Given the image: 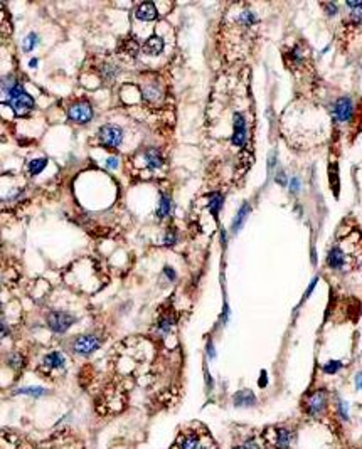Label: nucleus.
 <instances>
[{
	"mask_svg": "<svg viewBox=\"0 0 362 449\" xmlns=\"http://www.w3.org/2000/svg\"><path fill=\"white\" fill-rule=\"evenodd\" d=\"M327 264L337 271H351L362 264V234L354 230L330 249Z\"/></svg>",
	"mask_w": 362,
	"mask_h": 449,
	"instance_id": "f257e3e1",
	"label": "nucleus"
},
{
	"mask_svg": "<svg viewBox=\"0 0 362 449\" xmlns=\"http://www.w3.org/2000/svg\"><path fill=\"white\" fill-rule=\"evenodd\" d=\"M3 93H7L8 96V101H5V103L14 110L17 116H24L34 108V100L25 93L20 83H12L10 86L3 90Z\"/></svg>",
	"mask_w": 362,
	"mask_h": 449,
	"instance_id": "f03ea898",
	"label": "nucleus"
},
{
	"mask_svg": "<svg viewBox=\"0 0 362 449\" xmlns=\"http://www.w3.org/2000/svg\"><path fill=\"white\" fill-rule=\"evenodd\" d=\"M98 138H100V143L107 146V148H117V146L121 145L123 131L117 124H105V126L100 128Z\"/></svg>",
	"mask_w": 362,
	"mask_h": 449,
	"instance_id": "7ed1b4c3",
	"label": "nucleus"
},
{
	"mask_svg": "<svg viewBox=\"0 0 362 449\" xmlns=\"http://www.w3.org/2000/svg\"><path fill=\"white\" fill-rule=\"evenodd\" d=\"M76 322V318L73 315L66 313V311H52L47 315V325L52 332L56 333H64L69 330V327Z\"/></svg>",
	"mask_w": 362,
	"mask_h": 449,
	"instance_id": "20e7f679",
	"label": "nucleus"
},
{
	"mask_svg": "<svg viewBox=\"0 0 362 449\" xmlns=\"http://www.w3.org/2000/svg\"><path fill=\"white\" fill-rule=\"evenodd\" d=\"M100 346H101V340L96 335H83V337H78V338L73 341L71 348L74 353L90 355L93 352H96Z\"/></svg>",
	"mask_w": 362,
	"mask_h": 449,
	"instance_id": "39448f33",
	"label": "nucleus"
},
{
	"mask_svg": "<svg viewBox=\"0 0 362 449\" xmlns=\"http://www.w3.org/2000/svg\"><path fill=\"white\" fill-rule=\"evenodd\" d=\"M68 116L74 123H88L93 118V108L88 101H78L73 106H69Z\"/></svg>",
	"mask_w": 362,
	"mask_h": 449,
	"instance_id": "423d86ee",
	"label": "nucleus"
},
{
	"mask_svg": "<svg viewBox=\"0 0 362 449\" xmlns=\"http://www.w3.org/2000/svg\"><path fill=\"white\" fill-rule=\"evenodd\" d=\"M352 113H354V105L349 96H342L335 101L334 105V116L339 123H347L351 121Z\"/></svg>",
	"mask_w": 362,
	"mask_h": 449,
	"instance_id": "0eeeda50",
	"label": "nucleus"
},
{
	"mask_svg": "<svg viewBox=\"0 0 362 449\" xmlns=\"http://www.w3.org/2000/svg\"><path fill=\"white\" fill-rule=\"evenodd\" d=\"M327 407V392L325 390H315L308 395L305 409L310 416H319L320 412H324V409Z\"/></svg>",
	"mask_w": 362,
	"mask_h": 449,
	"instance_id": "6e6552de",
	"label": "nucleus"
},
{
	"mask_svg": "<svg viewBox=\"0 0 362 449\" xmlns=\"http://www.w3.org/2000/svg\"><path fill=\"white\" fill-rule=\"evenodd\" d=\"M246 136H248V131H246V121L240 113H236L235 114V131H233V143L236 146H242L246 143Z\"/></svg>",
	"mask_w": 362,
	"mask_h": 449,
	"instance_id": "1a4fd4ad",
	"label": "nucleus"
},
{
	"mask_svg": "<svg viewBox=\"0 0 362 449\" xmlns=\"http://www.w3.org/2000/svg\"><path fill=\"white\" fill-rule=\"evenodd\" d=\"M64 357L59 352L47 353L42 360V370H56V368L64 367Z\"/></svg>",
	"mask_w": 362,
	"mask_h": 449,
	"instance_id": "9d476101",
	"label": "nucleus"
},
{
	"mask_svg": "<svg viewBox=\"0 0 362 449\" xmlns=\"http://www.w3.org/2000/svg\"><path fill=\"white\" fill-rule=\"evenodd\" d=\"M233 402H235L236 407H251L256 404V397L251 390H240V392L235 395Z\"/></svg>",
	"mask_w": 362,
	"mask_h": 449,
	"instance_id": "9b49d317",
	"label": "nucleus"
},
{
	"mask_svg": "<svg viewBox=\"0 0 362 449\" xmlns=\"http://www.w3.org/2000/svg\"><path fill=\"white\" fill-rule=\"evenodd\" d=\"M136 19L140 20H153L157 17V8L152 2H143L135 12Z\"/></svg>",
	"mask_w": 362,
	"mask_h": 449,
	"instance_id": "f8f14e48",
	"label": "nucleus"
},
{
	"mask_svg": "<svg viewBox=\"0 0 362 449\" xmlns=\"http://www.w3.org/2000/svg\"><path fill=\"white\" fill-rule=\"evenodd\" d=\"M143 158H145V165L150 168H158L163 163L162 155L157 148H148L147 152L143 153Z\"/></svg>",
	"mask_w": 362,
	"mask_h": 449,
	"instance_id": "ddd939ff",
	"label": "nucleus"
},
{
	"mask_svg": "<svg viewBox=\"0 0 362 449\" xmlns=\"http://www.w3.org/2000/svg\"><path fill=\"white\" fill-rule=\"evenodd\" d=\"M143 51L147 52V54H150V56H158L163 51V41H162V37H158V35H153V37H150L148 41H147V44L143 46Z\"/></svg>",
	"mask_w": 362,
	"mask_h": 449,
	"instance_id": "4468645a",
	"label": "nucleus"
},
{
	"mask_svg": "<svg viewBox=\"0 0 362 449\" xmlns=\"http://www.w3.org/2000/svg\"><path fill=\"white\" fill-rule=\"evenodd\" d=\"M290 443H291V433L288 429H276V441H275V446L278 449H288L290 448Z\"/></svg>",
	"mask_w": 362,
	"mask_h": 449,
	"instance_id": "2eb2a0df",
	"label": "nucleus"
},
{
	"mask_svg": "<svg viewBox=\"0 0 362 449\" xmlns=\"http://www.w3.org/2000/svg\"><path fill=\"white\" fill-rule=\"evenodd\" d=\"M120 52L123 56H128V57H136V54H138V44H136L135 41H123L121 42V47H120Z\"/></svg>",
	"mask_w": 362,
	"mask_h": 449,
	"instance_id": "dca6fc26",
	"label": "nucleus"
},
{
	"mask_svg": "<svg viewBox=\"0 0 362 449\" xmlns=\"http://www.w3.org/2000/svg\"><path fill=\"white\" fill-rule=\"evenodd\" d=\"M169 212H170V199L162 194L160 202H158V207H157V217L158 219H163L165 216H169Z\"/></svg>",
	"mask_w": 362,
	"mask_h": 449,
	"instance_id": "f3484780",
	"label": "nucleus"
},
{
	"mask_svg": "<svg viewBox=\"0 0 362 449\" xmlns=\"http://www.w3.org/2000/svg\"><path fill=\"white\" fill-rule=\"evenodd\" d=\"M248 212H249V206H248V204H242V207L240 209V212H238L235 222H233V230H235V232H236V230H240V227L242 225V222H244V219L248 217Z\"/></svg>",
	"mask_w": 362,
	"mask_h": 449,
	"instance_id": "a211bd4d",
	"label": "nucleus"
},
{
	"mask_svg": "<svg viewBox=\"0 0 362 449\" xmlns=\"http://www.w3.org/2000/svg\"><path fill=\"white\" fill-rule=\"evenodd\" d=\"M347 7L352 8V12H351L352 22L361 24L362 22V2H347Z\"/></svg>",
	"mask_w": 362,
	"mask_h": 449,
	"instance_id": "6ab92c4d",
	"label": "nucleus"
},
{
	"mask_svg": "<svg viewBox=\"0 0 362 449\" xmlns=\"http://www.w3.org/2000/svg\"><path fill=\"white\" fill-rule=\"evenodd\" d=\"M197 444H199V439H197V436L194 434H185L182 439H180V449H196Z\"/></svg>",
	"mask_w": 362,
	"mask_h": 449,
	"instance_id": "aec40b11",
	"label": "nucleus"
},
{
	"mask_svg": "<svg viewBox=\"0 0 362 449\" xmlns=\"http://www.w3.org/2000/svg\"><path fill=\"white\" fill-rule=\"evenodd\" d=\"M47 165V160L46 158H39V160H32L29 163V172L30 175H37V173L42 172V168Z\"/></svg>",
	"mask_w": 362,
	"mask_h": 449,
	"instance_id": "412c9836",
	"label": "nucleus"
},
{
	"mask_svg": "<svg viewBox=\"0 0 362 449\" xmlns=\"http://www.w3.org/2000/svg\"><path fill=\"white\" fill-rule=\"evenodd\" d=\"M223 195L221 194H213L211 195V214L213 216H218L219 209L223 207Z\"/></svg>",
	"mask_w": 362,
	"mask_h": 449,
	"instance_id": "4be33fe9",
	"label": "nucleus"
},
{
	"mask_svg": "<svg viewBox=\"0 0 362 449\" xmlns=\"http://www.w3.org/2000/svg\"><path fill=\"white\" fill-rule=\"evenodd\" d=\"M47 390L42 389V387H24V389H19L17 390V394H25V395H32V397H41V395L46 394Z\"/></svg>",
	"mask_w": 362,
	"mask_h": 449,
	"instance_id": "5701e85b",
	"label": "nucleus"
},
{
	"mask_svg": "<svg viewBox=\"0 0 362 449\" xmlns=\"http://www.w3.org/2000/svg\"><path fill=\"white\" fill-rule=\"evenodd\" d=\"M37 42H39V37H37V35H36V34H29L27 37L24 39V42H22V49H24L25 52H30Z\"/></svg>",
	"mask_w": 362,
	"mask_h": 449,
	"instance_id": "b1692460",
	"label": "nucleus"
},
{
	"mask_svg": "<svg viewBox=\"0 0 362 449\" xmlns=\"http://www.w3.org/2000/svg\"><path fill=\"white\" fill-rule=\"evenodd\" d=\"M143 98L148 101H155L158 100V90L155 86H145L143 88Z\"/></svg>",
	"mask_w": 362,
	"mask_h": 449,
	"instance_id": "393cba45",
	"label": "nucleus"
},
{
	"mask_svg": "<svg viewBox=\"0 0 362 449\" xmlns=\"http://www.w3.org/2000/svg\"><path fill=\"white\" fill-rule=\"evenodd\" d=\"M172 325H174V320H172L170 317H163L160 322H158V325H157V328H158V332H162V333H167L172 328Z\"/></svg>",
	"mask_w": 362,
	"mask_h": 449,
	"instance_id": "a878e982",
	"label": "nucleus"
},
{
	"mask_svg": "<svg viewBox=\"0 0 362 449\" xmlns=\"http://www.w3.org/2000/svg\"><path fill=\"white\" fill-rule=\"evenodd\" d=\"M342 367V363L339 362V360H330V362H327L324 365V372L325 373H335L339 372V368Z\"/></svg>",
	"mask_w": 362,
	"mask_h": 449,
	"instance_id": "bb28decb",
	"label": "nucleus"
},
{
	"mask_svg": "<svg viewBox=\"0 0 362 449\" xmlns=\"http://www.w3.org/2000/svg\"><path fill=\"white\" fill-rule=\"evenodd\" d=\"M236 449H259V446H258V443H256L254 439H248V441H244L241 446H238Z\"/></svg>",
	"mask_w": 362,
	"mask_h": 449,
	"instance_id": "cd10ccee",
	"label": "nucleus"
},
{
	"mask_svg": "<svg viewBox=\"0 0 362 449\" xmlns=\"http://www.w3.org/2000/svg\"><path fill=\"white\" fill-rule=\"evenodd\" d=\"M339 412H341L342 419H346V421L349 419V409H347V404L344 401L339 402Z\"/></svg>",
	"mask_w": 362,
	"mask_h": 449,
	"instance_id": "c85d7f7f",
	"label": "nucleus"
},
{
	"mask_svg": "<svg viewBox=\"0 0 362 449\" xmlns=\"http://www.w3.org/2000/svg\"><path fill=\"white\" fill-rule=\"evenodd\" d=\"M107 167L108 168H117L118 167V158L117 157H110L107 160Z\"/></svg>",
	"mask_w": 362,
	"mask_h": 449,
	"instance_id": "c756f323",
	"label": "nucleus"
},
{
	"mask_svg": "<svg viewBox=\"0 0 362 449\" xmlns=\"http://www.w3.org/2000/svg\"><path fill=\"white\" fill-rule=\"evenodd\" d=\"M298 189H300V180L298 179H293L290 182V190L291 192H298Z\"/></svg>",
	"mask_w": 362,
	"mask_h": 449,
	"instance_id": "7c9ffc66",
	"label": "nucleus"
},
{
	"mask_svg": "<svg viewBox=\"0 0 362 449\" xmlns=\"http://www.w3.org/2000/svg\"><path fill=\"white\" fill-rule=\"evenodd\" d=\"M8 362H10L15 368H19V365H20V357H19V355H12V357L8 358Z\"/></svg>",
	"mask_w": 362,
	"mask_h": 449,
	"instance_id": "2f4dec72",
	"label": "nucleus"
},
{
	"mask_svg": "<svg viewBox=\"0 0 362 449\" xmlns=\"http://www.w3.org/2000/svg\"><path fill=\"white\" fill-rule=\"evenodd\" d=\"M324 7L330 12V15H335V14H337V5H335V3H325Z\"/></svg>",
	"mask_w": 362,
	"mask_h": 449,
	"instance_id": "473e14b6",
	"label": "nucleus"
},
{
	"mask_svg": "<svg viewBox=\"0 0 362 449\" xmlns=\"http://www.w3.org/2000/svg\"><path fill=\"white\" fill-rule=\"evenodd\" d=\"M356 387L362 392V372H359V373H357V375H356Z\"/></svg>",
	"mask_w": 362,
	"mask_h": 449,
	"instance_id": "72a5a7b5",
	"label": "nucleus"
},
{
	"mask_svg": "<svg viewBox=\"0 0 362 449\" xmlns=\"http://www.w3.org/2000/svg\"><path fill=\"white\" fill-rule=\"evenodd\" d=\"M174 242H175V234L169 232V234H167V237H165V244H169V246H170V244H174Z\"/></svg>",
	"mask_w": 362,
	"mask_h": 449,
	"instance_id": "f704fd0d",
	"label": "nucleus"
},
{
	"mask_svg": "<svg viewBox=\"0 0 362 449\" xmlns=\"http://www.w3.org/2000/svg\"><path fill=\"white\" fill-rule=\"evenodd\" d=\"M276 182H278V184H281V185H285V184H286V179H285L283 172H280V173H278V177H276Z\"/></svg>",
	"mask_w": 362,
	"mask_h": 449,
	"instance_id": "c9c22d12",
	"label": "nucleus"
},
{
	"mask_svg": "<svg viewBox=\"0 0 362 449\" xmlns=\"http://www.w3.org/2000/svg\"><path fill=\"white\" fill-rule=\"evenodd\" d=\"M207 352H209V357H213V358L216 357V353H214V346L211 345V343L207 345Z\"/></svg>",
	"mask_w": 362,
	"mask_h": 449,
	"instance_id": "e433bc0d",
	"label": "nucleus"
},
{
	"mask_svg": "<svg viewBox=\"0 0 362 449\" xmlns=\"http://www.w3.org/2000/svg\"><path fill=\"white\" fill-rule=\"evenodd\" d=\"M165 273H167V274H169V278H170V279H174V278H175L174 271H170V268H165Z\"/></svg>",
	"mask_w": 362,
	"mask_h": 449,
	"instance_id": "4c0bfd02",
	"label": "nucleus"
},
{
	"mask_svg": "<svg viewBox=\"0 0 362 449\" xmlns=\"http://www.w3.org/2000/svg\"><path fill=\"white\" fill-rule=\"evenodd\" d=\"M36 64H37V59H32V61H30V68H34V66H36Z\"/></svg>",
	"mask_w": 362,
	"mask_h": 449,
	"instance_id": "58836bf2",
	"label": "nucleus"
}]
</instances>
